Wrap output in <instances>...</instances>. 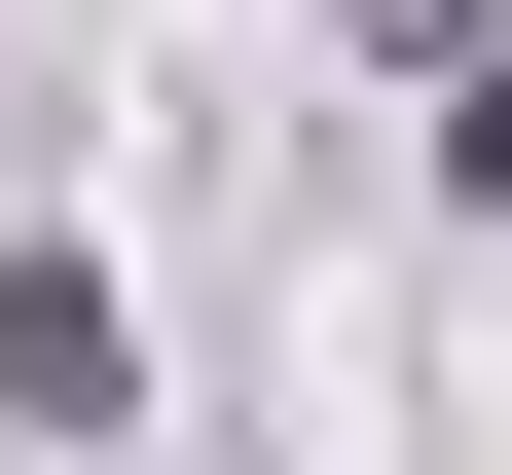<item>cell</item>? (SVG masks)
I'll list each match as a JSON object with an SVG mask.
<instances>
[{
	"label": "cell",
	"mask_w": 512,
	"mask_h": 475,
	"mask_svg": "<svg viewBox=\"0 0 512 475\" xmlns=\"http://www.w3.org/2000/svg\"><path fill=\"white\" fill-rule=\"evenodd\" d=\"M0 402H37V439H110V293H74V256H0Z\"/></svg>",
	"instance_id": "cell-1"
}]
</instances>
